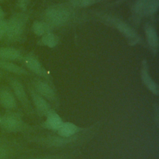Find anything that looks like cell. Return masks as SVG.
<instances>
[{"instance_id":"1","label":"cell","mask_w":159,"mask_h":159,"mask_svg":"<svg viewBox=\"0 0 159 159\" xmlns=\"http://www.w3.org/2000/svg\"><path fill=\"white\" fill-rule=\"evenodd\" d=\"M24 19L20 15H16L7 20V30L5 38L7 41H14L19 39L23 32Z\"/></svg>"},{"instance_id":"2","label":"cell","mask_w":159,"mask_h":159,"mask_svg":"<svg viewBox=\"0 0 159 159\" xmlns=\"http://www.w3.org/2000/svg\"><path fill=\"white\" fill-rule=\"evenodd\" d=\"M23 126L21 118L18 114L8 112L0 117V127L7 132H17Z\"/></svg>"},{"instance_id":"3","label":"cell","mask_w":159,"mask_h":159,"mask_svg":"<svg viewBox=\"0 0 159 159\" xmlns=\"http://www.w3.org/2000/svg\"><path fill=\"white\" fill-rule=\"evenodd\" d=\"M48 19L54 24H61L65 22L69 17L68 12L62 9L53 8L46 12Z\"/></svg>"},{"instance_id":"4","label":"cell","mask_w":159,"mask_h":159,"mask_svg":"<svg viewBox=\"0 0 159 159\" xmlns=\"http://www.w3.org/2000/svg\"><path fill=\"white\" fill-rule=\"evenodd\" d=\"M0 104L6 109H14L16 107V101L12 92L2 86L0 88Z\"/></svg>"},{"instance_id":"5","label":"cell","mask_w":159,"mask_h":159,"mask_svg":"<svg viewBox=\"0 0 159 159\" xmlns=\"http://www.w3.org/2000/svg\"><path fill=\"white\" fill-rule=\"evenodd\" d=\"M10 84L15 96L18 100L23 104L24 107H28L29 100L22 84L19 81L14 78H11Z\"/></svg>"},{"instance_id":"6","label":"cell","mask_w":159,"mask_h":159,"mask_svg":"<svg viewBox=\"0 0 159 159\" xmlns=\"http://www.w3.org/2000/svg\"><path fill=\"white\" fill-rule=\"evenodd\" d=\"M22 58L20 52L12 47H0V59L4 60H18Z\"/></svg>"},{"instance_id":"7","label":"cell","mask_w":159,"mask_h":159,"mask_svg":"<svg viewBox=\"0 0 159 159\" xmlns=\"http://www.w3.org/2000/svg\"><path fill=\"white\" fill-rule=\"evenodd\" d=\"M0 69L16 75H25L27 71L22 67L9 61L0 59Z\"/></svg>"},{"instance_id":"8","label":"cell","mask_w":159,"mask_h":159,"mask_svg":"<svg viewBox=\"0 0 159 159\" xmlns=\"http://www.w3.org/2000/svg\"><path fill=\"white\" fill-rule=\"evenodd\" d=\"M32 98L33 99V101L34 102V104L37 108L42 112H47L49 111V106L48 105V103L45 101L44 99H43L40 96H39L38 94L32 92Z\"/></svg>"},{"instance_id":"9","label":"cell","mask_w":159,"mask_h":159,"mask_svg":"<svg viewBox=\"0 0 159 159\" xmlns=\"http://www.w3.org/2000/svg\"><path fill=\"white\" fill-rule=\"evenodd\" d=\"M58 130L60 135L63 137H70L78 131V127L73 124L66 122L63 124Z\"/></svg>"},{"instance_id":"10","label":"cell","mask_w":159,"mask_h":159,"mask_svg":"<svg viewBox=\"0 0 159 159\" xmlns=\"http://www.w3.org/2000/svg\"><path fill=\"white\" fill-rule=\"evenodd\" d=\"M35 87L37 90L43 96L48 98L52 99L54 97V92L53 89L45 83L39 81L36 83Z\"/></svg>"},{"instance_id":"11","label":"cell","mask_w":159,"mask_h":159,"mask_svg":"<svg viewBox=\"0 0 159 159\" xmlns=\"http://www.w3.org/2000/svg\"><path fill=\"white\" fill-rule=\"evenodd\" d=\"M24 63L26 66L33 72L37 74H42V69L39 62L33 57H27L24 60Z\"/></svg>"},{"instance_id":"12","label":"cell","mask_w":159,"mask_h":159,"mask_svg":"<svg viewBox=\"0 0 159 159\" xmlns=\"http://www.w3.org/2000/svg\"><path fill=\"white\" fill-rule=\"evenodd\" d=\"M63 124L61 118L55 113H50L47 118L46 125L52 129L58 130Z\"/></svg>"},{"instance_id":"13","label":"cell","mask_w":159,"mask_h":159,"mask_svg":"<svg viewBox=\"0 0 159 159\" xmlns=\"http://www.w3.org/2000/svg\"><path fill=\"white\" fill-rule=\"evenodd\" d=\"M147 40L150 46L157 47L158 44V36L155 29L152 26H148L145 29Z\"/></svg>"},{"instance_id":"14","label":"cell","mask_w":159,"mask_h":159,"mask_svg":"<svg viewBox=\"0 0 159 159\" xmlns=\"http://www.w3.org/2000/svg\"><path fill=\"white\" fill-rule=\"evenodd\" d=\"M142 77L145 85L150 89V90L152 91L153 93L157 94H158L157 86L152 80V78L148 75V73L147 69L145 67L142 71Z\"/></svg>"},{"instance_id":"15","label":"cell","mask_w":159,"mask_h":159,"mask_svg":"<svg viewBox=\"0 0 159 159\" xmlns=\"http://www.w3.org/2000/svg\"><path fill=\"white\" fill-rule=\"evenodd\" d=\"M116 27L123 34L129 38H134L135 37V31L128 25L121 21H117L115 23Z\"/></svg>"},{"instance_id":"16","label":"cell","mask_w":159,"mask_h":159,"mask_svg":"<svg viewBox=\"0 0 159 159\" xmlns=\"http://www.w3.org/2000/svg\"><path fill=\"white\" fill-rule=\"evenodd\" d=\"M32 30L36 35H42L45 34L48 30V27L45 23L35 22L32 25Z\"/></svg>"},{"instance_id":"17","label":"cell","mask_w":159,"mask_h":159,"mask_svg":"<svg viewBox=\"0 0 159 159\" xmlns=\"http://www.w3.org/2000/svg\"><path fill=\"white\" fill-rule=\"evenodd\" d=\"M42 42L49 47H53L58 43V37L53 34H47L42 38Z\"/></svg>"},{"instance_id":"18","label":"cell","mask_w":159,"mask_h":159,"mask_svg":"<svg viewBox=\"0 0 159 159\" xmlns=\"http://www.w3.org/2000/svg\"><path fill=\"white\" fill-rule=\"evenodd\" d=\"M158 5L159 0H151L145 9V12L149 14L155 12L158 8Z\"/></svg>"},{"instance_id":"19","label":"cell","mask_w":159,"mask_h":159,"mask_svg":"<svg viewBox=\"0 0 159 159\" xmlns=\"http://www.w3.org/2000/svg\"><path fill=\"white\" fill-rule=\"evenodd\" d=\"M151 0H138L135 4V11L140 12L144 11Z\"/></svg>"},{"instance_id":"20","label":"cell","mask_w":159,"mask_h":159,"mask_svg":"<svg viewBox=\"0 0 159 159\" xmlns=\"http://www.w3.org/2000/svg\"><path fill=\"white\" fill-rule=\"evenodd\" d=\"M96 1V0H73V3L74 5L77 6L84 7L91 5Z\"/></svg>"},{"instance_id":"21","label":"cell","mask_w":159,"mask_h":159,"mask_svg":"<svg viewBox=\"0 0 159 159\" xmlns=\"http://www.w3.org/2000/svg\"><path fill=\"white\" fill-rule=\"evenodd\" d=\"M7 30V20L2 19L0 20V40L5 37Z\"/></svg>"},{"instance_id":"22","label":"cell","mask_w":159,"mask_h":159,"mask_svg":"<svg viewBox=\"0 0 159 159\" xmlns=\"http://www.w3.org/2000/svg\"><path fill=\"white\" fill-rule=\"evenodd\" d=\"M9 152L8 148L4 144L0 143V159H6L9 157Z\"/></svg>"},{"instance_id":"23","label":"cell","mask_w":159,"mask_h":159,"mask_svg":"<svg viewBox=\"0 0 159 159\" xmlns=\"http://www.w3.org/2000/svg\"><path fill=\"white\" fill-rule=\"evenodd\" d=\"M4 11L2 10V7L0 6V20L4 19Z\"/></svg>"},{"instance_id":"24","label":"cell","mask_w":159,"mask_h":159,"mask_svg":"<svg viewBox=\"0 0 159 159\" xmlns=\"http://www.w3.org/2000/svg\"><path fill=\"white\" fill-rule=\"evenodd\" d=\"M20 1H27V0H20Z\"/></svg>"},{"instance_id":"25","label":"cell","mask_w":159,"mask_h":159,"mask_svg":"<svg viewBox=\"0 0 159 159\" xmlns=\"http://www.w3.org/2000/svg\"><path fill=\"white\" fill-rule=\"evenodd\" d=\"M0 117H1V116H0Z\"/></svg>"}]
</instances>
